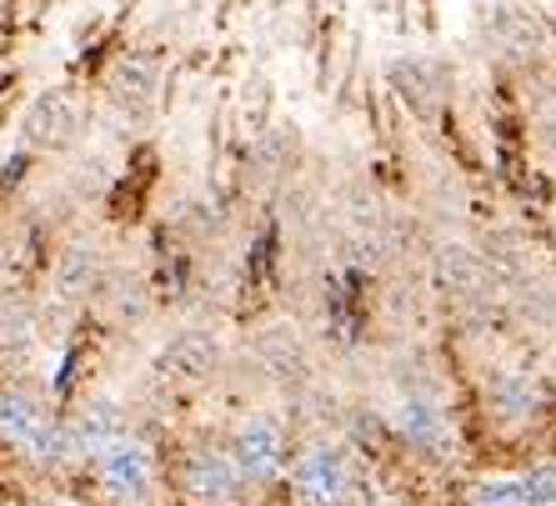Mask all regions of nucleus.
<instances>
[{"instance_id":"nucleus-1","label":"nucleus","mask_w":556,"mask_h":506,"mask_svg":"<svg viewBox=\"0 0 556 506\" xmlns=\"http://www.w3.org/2000/svg\"><path fill=\"white\" fill-rule=\"evenodd\" d=\"M0 456L36 477H61V402L30 377H0Z\"/></svg>"},{"instance_id":"nucleus-2","label":"nucleus","mask_w":556,"mask_h":506,"mask_svg":"<svg viewBox=\"0 0 556 506\" xmlns=\"http://www.w3.org/2000/svg\"><path fill=\"white\" fill-rule=\"evenodd\" d=\"M371 492V467L346 437H301L281 496L291 506H356Z\"/></svg>"},{"instance_id":"nucleus-3","label":"nucleus","mask_w":556,"mask_h":506,"mask_svg":"<svg viewBox=\"0 0 556 506\" xmlns=\"http://www.w3.org/2000/svg\"><path fill=\"white\" fill-rule=\"evenodd\" d=\"M220 442L231 452L241 481L251 486V496H281V481L291 471V456H296V427L281 412V402L247 406L220 431Z\"/></svg>"},{"instance_id":"nucleus-4","label":"nucleus","mask_w":556,"mask_h":506,"mask_svg":"<svg viewBox=\"0 0 556 506\" xmlns=\"http://www.w3.org/2000/svg\"><path fill=\"white\" fill-rule=\"evenodd\" d=\"M80 481L96 496V506H155L166 486V452L146 431H121L116 442H105L86 461Z\"/></svg>"},{"instance_id":"nucleus-5","label":"nucleus","mask_w":556,"mask_h":506,"mask_svg":"<svg viewBox=\"0 0 556 506\" xmlns=\"http://www.w3.org/2000/svg\"><path fill=\"white\" fill-rule=\"evenodd\" d=\"M477 40L486 61L511 80L556 61V30L531 0H486L477 15Z\"/></svg>"},{"instance_id":"nucleus-6","label":"nucleus","mask_w":556,"mask_h":506,"mask_svg":"<svg viewBox=\"0 0 556 506\" xmlns=\"http://www.w3.org/2000/svg\"><path fill=\"white\" fill-rule=\"evenodd\" d=\"M166 492L181 506H256L251 486L241 481L226 442L216 437H186L166 456Z\"/></svg>"},{"instance_id":"nucleus-7","label":"nucleus","mask_w":556,"mask_h":506,"mask_svg":"<svg viewBox=\"0 0 556 506\" xmlns=\"http://www.w3.org/2000/svg\"><path fill=\"white\" fill-rule=\"evenodd\" d=\"M481 427H492L496 437H527L546 421L552 412V387H546L531 366L517 362H486L471 387Z\"/></svg>"},{"instance_id":"nucleus-8","label":"nucleus","mask_w":556,"mask_h":506,"mask_svg":"<svg viewBox=\"0 0 556 506\" xmlns=\"http://www.w3.org/2000/svg\"><path fill=\"white\" fill-rule=\"evenodd\" d=\"M381 412H387L391 446L402 456H412V461L456 467L466 456V427L456 416V402H441V396H391Z\"/></svg>"},{"instance_id":"nucleus-9","label":"nucleus","mask_w":556,"mask_h":506,"mask_svg":"<svg viewBox=\"0 0 556 506\" xmlns=\"http://www.w3.org/2000/svg\"><path fill=\"white\" fill-rule=\"evenodd\" d=\"M421 276H427L431 301H437L446 316L471 312V306H496V301H502V286H496L486 256H481L477 236H462V231L437 236L427 246Z\"/></svg>"},{"instance_id":"nucleus-10","label":"nucleus","mask_w":556,"mask_h":506,"mask_svg":"<svg viewBox=\"0 0 556 506\" xmlns=\"http://www.w3.org/2000/svg\"><path fill=\"white\" fill-rule=\"evenodd\" d=\"M161 91H166V61L151 46H126L116 61L105 65L101 80V111L105 121L126 136H141L161 111Z\"/></svg>"},{"instance_id":"nucleus-11","label":"nucleus","mask_w":556,"mask_h":506,"mask_svg":"<svg viewBox=\"0 0 556 506\" xmlns=\"http://www.w3.org/2000/svg\"><path fill=\"white\" fill-rule=\"evenodd\" d=\"M220 366H226V341L211 326H181L151 351L146 387L161 396H201L220 381Z\"/></svg>"},{"instance_id":"nucleus-12","label":"nucleus","mask_w":556,"mask_h":506,"mask_svg":"<svg viewBox=\"0 0 556 506\" xmlns=\"http://www.w3.org/2000/svg\"><path fill=\"white\" fill-rule=\"evenodd\" d=\"M241 356L251 362V371H256L261 387L271 391L276 402L296 396L306 381H316L311 337H306V326L291 321V316H271V321L251 326V337L241 341Z\"/></svg>"},{"instance_id":"nucleus-13","label":"nucleus","mask_w":556,"mask_h":506,"mask_svg":"<svg viewBox=\"0 0 556 506\" xmlns=\"http://www.w3.org/2000/svg\"><path fill=\"white\" fill-rule=\"evenodd\" d=\"M121 431H130V416L111 391L91 387L71 396V402H61V477H80L86 461L105 442H116Z\"/></svg>"},{"instance_id":"nucleus-14","label":"nucleus","mask_w":556,"mask_h":506,"mask_svg":"<svg viewBox=\"0 0 556 506\" xmlns=\"http://www.w3.org/2000/svg\"><path fill=\"white\" fill-rule=\"evenodd\" d=\"M91 130V111L71 86H51V91L30 96L21 111V151L30 156H76Z\"/></svg>"},{"instance_id":"nucleus-15","label":"nucleus","mask_w":556,"mask_h":506,"mask_svg":"<svg viewBox=\"0 0 556 506\" xmlns=\"http://www.w3.org/2000/svg\"><path fill=\"white\" fill-rule=\"evenodd\" d=\"M381 86H387L391 105L406 111L416 126H437L446 116V101H452V71L437 55H421V51L391 55L381 65Z\"/></svg>"},{"instance_id":"nucleus-16","label":"nucleus","mask_w":556,"mask_h":506,"mask_svg":"<svg viewBox=\"0 0 556 506\" xmlns=\"http://www.w3.org/2000/svg\"><path fill=\"white\" fill-rule=\"evenodd\" d=\"M111 266H116V261L105 256L96 241L65 236V241L51 246V256H46V301L65 306V312H91L105 276H111Z\"/></svg>"},{"instance_id":"nucleus-17","label":"nucleus","mask_w":556,"mask_h":506,"mask_svg":"<svg viewBox=\"0 0 556 506\" xmlns=\"http://www.w3.org/2000/svg\"><path fill=\"white\" fill-rule=\"evenodd\" d=\"M155 306H161V291H155L151 271H141V266H111L91 312L101 321L121 326V331H136V326H146L155 316Z\"/></svg>"},{"instance_id":"nucleus-18","label":"nucleus","mask_w":556,"mask_h":506,"mask_svg":"<svg viewBox=\"0 0 556 506\" xmlns=\"http://www.w3.org/2000/svg\"><path fill=\"white\" fill-rule=\"evenodd\" d=\"M46 337V306L36 301H0V377H26L30 356Z\"/></svg>"},{"instance_id":"nucleus-19","label":"nucleus","mask_w":556,"mask_h":506,"mask_svg":"<svg viewBox=\"0 0 556 506\" xmlns=\"http://www.w3.org/2000/svg\"><path fill=\"white\" fill-rule=\"evenodd\" d=\"M527 86V136L536 146V156L556 170V61L536 65L527 76H517Z\"/></svg>"},{"instance_id":"nucleus-20","label":"nucleus","mask_w":556,"mask_h":506,"mask_svg":"<svg viewBox=\"0 0 556 506\" xmlns=\"http://www.w3.org/2000/svg\"><path fill=\"white\" fill-rule=\"evenodd\" d=\"M462 506H531L521 471H477L462 486Z\"/></svg>"},{"instance_id":"nucleus-21","label":"nucleus","mask_w":556,"mask_h":506,"mask_svg":"<svg viewBox=\"0 0 556 506\" xmlns=\"http://www.w3.org/2000/svg\"><path fill=\"white\" fill-rule=\"evenodd\" d=\"M521 486H527L531 506H556V456H542L521 467Z\"/></svg>"},{"instance_id":"nucleus-22","label":"nucleus","mask_w":556,"mask_h":506,"mask_svg":"<svg viewBox=\"0 0 556 506\" xmlns=\"http://www.w3.org/2000/svg\"><path fill=\"white\" fill-rule=\"evenodd\" d=\"M356 506H402V502H391V496H376V492H366Z\"/></svg>"},{"instance_id":"nucleus-23","label":"nucleus","mask_w":556,"mask_h":506,"mask_svg":"<svg viewBox=\"0 0 556 506\" xmlns=\"http://www.w3.org/2000/svg\"><path fill=\"white\" fill-rule=\"evenodd\" d=\"M26 506H80V502H71V496H46V502H26Z\"/></svg>"},{"instance_id":"nucleus-24","label":"nucleus","mask_w":556,"mask_h":506,"mask_svg":"<svg viewBox=\"0 0 556 506\" xmlns=\"http://www.w3.org/2000/svg\"><path fill=\"white\" fill-rule=\"evenodd\" d=\"M0 506H26V502H0Z\"/></svg>"},{"instance_id":"nucleus-25","label":"nucleus","mask_w":556,"mask_h":506,"mask_svg":"<svg viewBox=\"0 0 556 506\" xmlns=\"http://www.w3.org/2000/svg\"><path fill=\"white\" fill-rule=\"evenodd\" d=\"M271 506H291V502H286V496H281V502H271Z\"/></svg>"},{"instance_id":"nucleus-26","label":"nucleus","mask_w":556,"mask_h":506,"mask_svg":"<svg viewBox=\"0 0 556 506\" xmlns=\"http://www.w3.org/2000/svg\"><path fill=\"white\" fill-rule=\"evenodd\" d=\"M546 387H552V391H556V377H552V381H546Z\"/></svg>"}]
</instances>
